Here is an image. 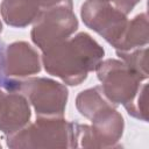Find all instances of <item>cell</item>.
Segmentation results:
<instances>
[{
    "label": "cell",
    "instance_id": "obj_7",
    "mask_svg": "<svg viewBox=\"0 0 149 149\" xmlns=\"http://www.w3.org/2000/svg\"><path fill=\"white\" fill-rule=\"evenodd\" d=\"M84 24L99 34L114 49L127 28V15L107 0H86L80 8Z\"/></svg>",
    "mask_w": 149,
    "mask_h": 149
},
{
    "label": "cell",
    "instance_id": "obj_6",
    "mask_svg": "<svg viewBox=\"0 0 149 149\" xmlns=\"http://www.w3.org/2000/svg\"><path fill=\"white\" fill-rule=\"evenodd\" d=\"M78 29V19L68 7L42 9L33 23L30 37L43 52L71 37Z\"/></svg>",
    "mask_w": 149,
    "mask_h": 149
},
{
    "label": "cell",
    "instance_id": "obj_5",
    "mask_svg": "<svg viewBox=\"0 0 149 149\" xmlns=\"http://www.w3.org/2000/svg\"><path fill=\"white\" fill-rule=\"evenodd\" d=\"M92 125L77 122V139L79 147L84 148H115L120 147L119 141L122 137L125 121L115 106L107 102L90 119Z\"/></svg>",
    "mask_w": 149,
    "mask_h": 149
},
{
    "label": "cell",
    "instance_id": "obj_11",
    "mask_svg": "<svg viewBox=\"0 0 149 149\" xmlns=\"http://www.w3.org/2000/svg\"><path fill=\"white\" fill-rule=\"evenodd\" d=\"M148 16L147 13H140L134 16L127 23V28L123 36L115 48L116 51H128L136 48L148 45L149 31H148Z\"/></svg>",
    "mask_w": 149,
    "mask_h": 149
},
{
    "label": "cell",
    "instance_id": "obj_17",
    "mask_svg": "<svg viewBox=\"0 0 149 149\" xmlns=\"http://www.w3.org/2000/svg\"><path fill=\"white\" fill-rule=\"evenodd\" d=\"M2 31V23H1V20H0V33Z\"/></svg>",
    "mask_w": 149,
    "mask_h": 149
},
{
    "label": "cell",
    "instance_id": "obj_10",
    "mask_svg": "<svg viewBox=\"0 0 149 149\" xmlns=\"http://www.w3.org/2000/svg\"><path fill=\"white\" fill-rule=\"evenodd\" d=\"M42 8L37 0H2L0 14L6 24L24 28L37 19Z\"/></svg>",
    "mask_w": 149,
    "mask_h": 149
},
{
    "label": "cell",
    "instance_id": "obj_18",
    "mask_svg": "<svg viewBox=\"0 0 149 149\" xmlns=\"http://www.w3.org/2000/svg\"><path fill=\"white\" fill-rule=\"evenodd\" d=\"M2 94H3V92H2V90H0V98L2 97Z\"/></svg>",
    "mask_w": 149,
    "mask_h": 149
},
{
    "label": "cell",
    "instance_id": "obj_15",
    "mask_svg": "<svg viewBox=\"0 0 149 149\" xmlns=\"http://www.w3.org/2000/svg\"><path fill=\"white\" fill-rule=\"evenodd\" d=\"M37 2L42 9H49L55 7H68L73 9L72 0H37Z\"/></svg>",
    "mask_w": 149,
    "mask_h": 149
},
{
    "label": "cell",
    "instance_id": "obj_13",
    "mask_svg": "<svg viewBox=\"0 0 149 149\" xmlns=\"http://www.w3.org/2000/svg\"><path fill=\"white\" fill-rule=\"evenodd\" d=\"M147 90H148V84L143 83L133 99L130 104H128L125 108L127 113L137 120H141L143 122L148 121V104H147Z\"/></svg>",
    "mask_w": 149,
    "mask_h": 149
},
{
    "label": "cell",
    "instance_id": "obj_4",
    "mask_svg": "<svg viewBox=\"0 0 149 149\" xmlns=\"http://www.w3.org/2000/svg\"><path fill=\"white\" fill-rule=\"evenodd\" d=\"M95 71L102 94L114 106L130 104L146 80L121 59L101 61Z\"/></svg>",
    "mask_w": 149,
    "mask_h": 149
},
{
    "label": "cell",
    "instance_id": "obj_12",
    "mask_svg": "<svg viewBox=\"0 0 149 149\" xmlns=\"http://www.w3.org/2000/svg\"><path fill=\"white\" fill-rule=\"evenodd\" d=\"M116 55L123 61L128 66H130L134 71H136L143 79H148V70H147V55L148 48H136L128 51H116Z\"/></svg>",
    "mask_w": 149,
    "mask_h": 149
},
{
    "label": "cell",
    "instance_id": "obj_2",
    "mask_svg": "<svg viewBox=\"0 0 149 149\" xmlns=\"http://www.w3.org/2000/svg\"><path fill=\"white\" fill-rule=\"evenodd\" d=\"M9 148H77V122L63 116H37L34 123L6 136Z\"/></svg>",
    "mask_w": 149,
    "mask_h": 149
},
{
    "label": "cell",
    "instance_id": "obj_19",
    "mask_svg": "<svg viewBox=\"0 0 149 149\" xmlns=\"http://www.w3.org/2000/svg\"><path fill=\"white\" fill-rule=\"evenodd\" d=\"M0 148H1V144H0Z\"/></svg>",
    "mask_w": 149,
    "mask_h": 149
},
{
    "label": "cell",
    "instance_id": "obj_9",
    "mask_svg": "<svg viewBox=\"0 0 149 149\" xmlns=\"http://www.w3.org/2000/svg\"><path fill=\"white\" fill-rule=\"evenodd\" d=\"M30 118L29 101L22 93L8 91L2 94L0 98V130L5 136L24 128Z\"/></svg>",
    "mask_w": 149,
    "mask_h": 149
},
{
    "label": "cell",
    "instance_id": "obj_1",
    "mask_svg": "<svg viewBox=\"0 0 149 149\" xmlns=\"http://www.w3.org/2000/svg\"><path fill=\"white\" fill-rule=\"evenodd\" d=\"M105 56L104 48L87 33H78L42 52L44 70L70 86L80 85L95 71Z\"/></svg>",
    "mask_w": 149,
    "mask_h": 149
},
{
    "label": "cell",
    "instance_id": "obj_16",
    "mask_svg": "<svg viewBox=\"0 0 149 149\" xmlns=\"http://www.w3.org/2000/svg\"><path fill=\"white\" fill-rule=\"evenodd\" d=\"M6 44L0 40V87H3L8 77L5 71V59H6Z\"/></svg>",
    "mask_w": 149,
    "mask_h": 149
},
{
    "label": "cell",
    "instance_id": "obj_8",
    "mask_svg": "<svg viewBox=\"0 0 149 149\" xmlns=\"http://www.w3.org/2000/svg\"><path fill=\"white\" fill-rule=\"evenodd\" d=\"M42 69L37 50L24 41H16L6 47L5 71L9 78H26Z\"/></svg>",
    "mask_w": 149,
    "mask_h": 149
},
{
    "label": "cell",
    "instance_id": "obj_14",
    "mask_svg": "<svg viewBox=\"0 0 149 149\" xmlns=\"http://www.w3.org/2000/svg\"><path fill=\"white\" fill-rule=\"evenodd\" d=\"M107 1H109L115 8L121 10L123 14L128 15L141 0H107Z\"/></svg>",
    "mask_w": 149,
    "mask_h": 149
},
{
    "label": "cell",
    "instance_id": "obj_3",
    "mask_svg": "<svg viewBox=\"0 0 149 149\" xmlns=\"http://www.w3.org/2000/svg\"><path fill=\"white\" fill-rule=\"evenodd\" d=\"M3 88L22 93L37 116H63L69 98L66 86L47 77L9 78Z\"/></svg>",
    "mask_w": 149,
    "mask_h": 149
}]
</instances>
